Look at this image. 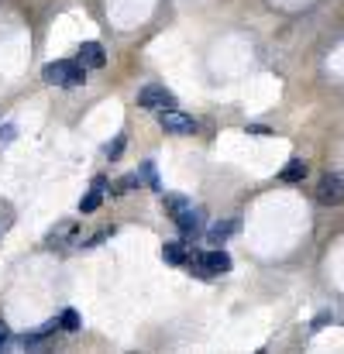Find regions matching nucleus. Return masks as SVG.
Masks as SVG:
<instances>
[{"mask_svg": "<svg viewBox=\"0 0 344 354\" xmlns=\"http://www.w3.org/2000/svg\"><path fill=\"white\" fill-rule=\"evenodd\" d=\"M190 268H193L200 279L221 275V272H228V268H230V254L224 251V248H214V251H193Z\"/></svg>", "mask_w": 344, "mask_h": 354, "instance_id": "obj_1", "label": "nucleus"}, {"mask_svg": "<svg viewBox=\"0 0 344 354\" xmlns=\"http://www.w3.org/2000/svg\"><path fill=\"white\" fill-rule=\"evenodd\" d=\"M317 203L320 207H341L344 203V176L341 172H327L317 183Z\"/></svg>", "mask_w": 344, "mask_h": 354, "instance_id": "obj_2", "label": "nucleus"}, {"mask_svg": "<svg viewBox=\"0 0 344 354\" xmlns=\"http://www.w3.org/2000/svg\"><path fill=\"white\" fill-rule=\"evenodd\" d=\"M159 127L165 134H193L197 131V120L172 107V111H159Z\"/></svg>", "mask_w": 344, "mask_h": 354, "instance_id": "obj_3", "label": "nucleus"}, {"mask_svg": "<svg viewBox=\"0 0 344 354\" xmlns=\"http://www.w3.org/2000/svg\"><path fill=\"white\" fill-rule=\"evenodd\" d=\"M138 107H148V111H172L176 100H172V93H165L162 86H145V90L138 93Z\"/></svg>", "mask_w": 344, "mask_h": 354, "instance_id": "obj_4", "label": "nucleus"}, {"mask_svg": "<svg viewBox=\"0 0 344 354\" xmlns=\"http://www.w3.org/2000/svg\"><path fill=\"white\" fill-rule=\"evenodd\" d=\"M80 62H83L87 69H104V66H107V52H104V45H97V41H83V45H80Z\"/></svg>", "mask_w": 344, "mask_h": 354, "instance_id": "obj_5", "label": "nucleus"}, {"mask_svg": "<svg viewBox=\"0 0 344 354\" xmlns=\"http://www.w3.org/2000/svg\"><path fill=\"white\" fill-rule=\"evenodd\" d=\"M172 221H176V227L183 231V237H197V234H200L203 210H193V207H186V210H183V214H176Z\"/></svg>", "mask_w": 344, "mask_h": 354, "instance_id": "obj_6", "label": "nucleus"}, {"mask_svg": "<svg viewBox=\"0 0 344 354\" xmlns=\"http://www.w3.org/2000/svg\"><path fill=\"white\" fill-rule=\"evenodd\" d=\"M69 69H73V62H66V59H55V62H48V66L42 69V80H45V83H52V86H62V90H66Z\"/></svg>", "mask_w": 344, "mask_h": 354, "instance_id": "obj_7", "label": "nucleus"}, {"mask_svg": "<svg viewBox=\"0 0 344 354\" xmlns=\"http://www.w3.org/2000/svg\"><path fill=\"white\" fill-rule=\"evenodd\" d=\"M279 176H282V183H300V179H307V162L303 158H289Z\"/></svg>", "mask_w": 344, "mask_h": 354, "instance_id": "obj_8", "label": "nucleus"}, {"mask_svg": "<svg viewBox=\"0 0 344 354\" xmlns=\"http://www.w3.org/2000/svg\"><path fill=\"white\" fill-rule=\"evenodd\" d=\"M186 254H190V251H186L179 241H169V244L162 248V258H165L169 265H186Z\"/></svg>", "mask_w": 344, "mask_h": 354, "instance_id": "obj_9", "label": "nucleus"}, {"mask_svg": "<svg viewBox=\"0 0 344 354\" xmlns=\"http://www.w3.org/2000/svg\"><path fill=\"white\" fill-rule=\"evenodd\" d=\"M234 231H237V224H234V221H224V224H214V227L207 231V237H210V244H224Z\"/></svg>", "mask_w": 344, "mask_h": 354, "instance_id": "obj_10", "label": "nucleus"}, {"mask_svg": "<svg viewBox=\"0 0 344 354\" xmlns=\"http://www.w3.org/2000/svg\"><path fill=\"white\" fill-rule=\"evenodd\" d=\"M83 83H87V66H83V62H73L69 80H66V90H80Z\"/></svg>", "mask_w": 344, "mask_h": 354, "instance_id": "obj_11", "label": "nucleus"}, {"mask_svg": "<svg viewBox=\"0 0 344 354\" xmlns=\"http://www.w3.org/2000/svg\"><path fill=\"white\" fill-rule=\"evenodd\" d=\"M186 207H193L186 196H179V193H165V210H169L172 217H176V214H183Z\"/></svg>", "mask_w": 344, "mask_h": 354, "instance_id": "obj_12", "label": "nucleus"}, {"mask_svg": "<svg viewBox=\"0 0 344 354\" xmlns=\"http://www.w3.org/2000/svg\"><path fill=\"white\" fill-rule=\"evenodd\" d=\"M100 203H104V196H100V189H90V193H87V196L80 200V210H83V214H93V210H97Z\"/></svg>", "mask_w": 344, "mask_h": 354, "instance_id": "obj_13", "label": "nucleus"}, {"mask_svg": "<svg viewBox=\"0 0 344 354\" xmlns=\"http://www.w3.org/2000/svg\"><path fill=\"white\" fill-rule=\"evenodd\" d=\"M59 327H62V330H69V334H73V330H80V313H76V310H62Z\"/></svg>", "mask_w": 344, "mask_h": 354, "instance_id": "obj_14", "label": "nucleus"}, {"mask_svg": "<svg viewBox=\"0 0 344 354\" xmlns=\"http://www.w3.org/2000/svg\"><path fill=\"white\" fill-rule=\"evenodd\" d=\"M124 145H127V138H124V134H117L114 141L107 145V158H111V162H117V158L124 155Z\"/></svg>", "mask_w": 344, "mask_h": 354, "instance_id": "obj_15", "label": "nucleus"}, {"mask_svg": "<svg viewBox=\"0 0 344 354\" xmlns=\"http://www.w3.org/2000/svg\"><path fill=\"white\" fill-rule=\"evenodd\" d=\"M131 186H138V176H127V179H117L114 186H111V196H120V193H127Z\"/></svg>", "mask_w": 344, "mask_h": 354, "instance_id": "obj_16", "label": "nucleus"}, {"mask_svg": "<svg viewBox=\"0 0 344 354\" xmlns=\"http://www.w3.org/2000/svg\"><path fill=\"white\" fill-rule=\"evenodd\" d=\"M141 179H145L148 186H155V189H159V176H155V165H152V162H145V165H141Z\"/></svg>", "mask_w": 344, "mask_h": 354, "instance_id": "obj_17", "label": "nucleus"}, {"mask_svg": "<svg viewBox=\"0 0 344 354\" xmlns=\"http://www.w3.org/2000/svg\"><path fill=\"white\" fill-rule=\"evenodd\" d=\"M14 134H17V131H14V124H3V127H0V141H10Z\"/></svg>", "mask_w": 344, "mask_h": 354, "instance_id": "obj_18", "label": "nucleus"}, {"mask_svg": "<svg viewBox=\"0 0 344 354\" xmlns=\"http://www.w3.org/2000/svg\"><path fill=\"white\" fill-rule=\"evenodd\" d=\"M324 324H331V313H320V317H317V320H314V330H320V327H324Z\"/></svg>", "mask_w": 344, "mask_h": 354, "instance_id": "obj_19", "label": "nucleus"}, {"mask_svg": "<svg viewBox=\"0 0 344 354\" xmlns=\"http://www.w3.org/2000/svg\"><path fill=\"white\" fill-rule=\"evenodd\" d=\"M93 189H100V193H104V189H107V176H97V179H93Z\"/></svg>", "mask_w": 344, "mask_h": 354, "instance_id": "obj_20", "label": "nucleus"}, {"mask_svg": "<svg viewBox=\"0 0 344 354\" xmlns=\"http://www.w3.org/2000/svg\"><path fill=\"white\" fill-rule=\"evenodd\" d=\"M7 337H10V330H7V324H3V320H0V348H3V344H7Z\"/></svg>", "mask_w": 344, "mask_h": 354, "instance_id": "obj_21", "label": "nucleus"}]
</instances>
